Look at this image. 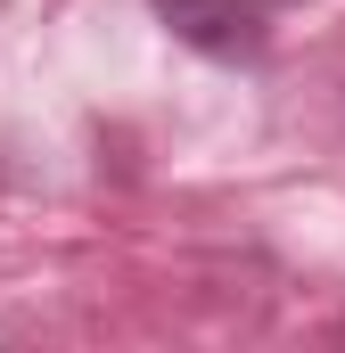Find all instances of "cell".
I'll return each mask as SVG.
<instances>
[{
	"mask_svg": "<svg viewBox=\"0 0 345 353\" xmlns=\"http://www.w3.org/2000/svg\"><path fill=\"white\" fill-rule=\"evenodd\" d=\"M157 17L206 58H255L271 33V0H157Z\"/></svg>",
	"mask_w": 345,
	"mask_h": 353,
	"instance_id": "obj_1",
	"label": "cell"
}]
</instances>
